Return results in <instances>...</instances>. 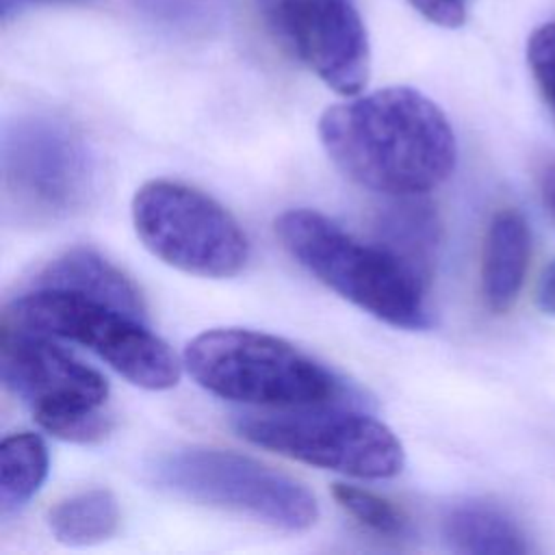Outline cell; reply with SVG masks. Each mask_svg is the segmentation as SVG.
Wrapping results in <instances>:
<instances>
[{"instance_id":"1","label":"cell","mask_w":555,"mask_h":555,"mask_svg":"<svg viewBox=\"0 0 555 555\" xmlns=\"http://www.w3.org/2000/svg\"><path fill=\"white\" fill-rule=\"evenodd\" d=\"M317 130L349 180L390 197L434 191L457 160L444 111L412 87H386L327 106Z\"/></svg>"},{"instance_id":"2","label":"cell","mask_w":555,"mask_h":555,"mask_svg":"<svg viewBox=\"0 0 555 555\" xmlns=\"http://www.w3.org/2000/svg\"><path fill=\"white\" fill-rule=\"evenodd\" d=\"M275 234L317 280L375 319L403 330L431 325L429 280L382 243H362L310 208L282 212Z\"/></svg>"},{"instance_id":"3","label":"cell","mask_w":555,"mask_h":555,"mask_svg":"<svg viewBox=\"0 0 555 555\" xmlns=\"http://www.w3.org/2000/svg\"><path fill=\"white\" fill-rule=\"evenodd\" d=\"M182 364L208 392L251 405L310 408L343 392L338 377L291 343L245 327H212L184 347Z\"/></svg>"},{"instance_id":"4","label":"cell","mask_w":555,"mask_h":555,"mask_svg":"<svg viewBox=\"0 0 555 555\" xmlns=\"http://www.w3.org/2000/svg\"><path fill=\"white\" fill-rule=\"evenodd\" d=\"M4 323L69 340L100 356L130 384L167 390L180 382V362L141 317L104 301L52 288H30L11 301Z\"/></svg>"},{"instance_id":"5","label":"cell","mask_w":555,"mask_h":555,"mask_svg":"<svg viewBox=\"0 0 555 555\" xmlns=\"http://www.w3.org/2000/svg\"><path fill=\"white\" fill-rule=\"evenodd\" d=\"M0 373L9 392L22 399L35 423L74 444L102 442L113 421L102 412L108 382L52 336L2 323Z\"/></svg>"},{"instance_id":"6","label":"cell","mask_w":555,"mask_h":555,"mask_svg":"<svg viewBox=\"0 0 555 555\" xmlns=\"http://www.w3.org/2000/svg\"><path fill=\"white\" fill-rule=\"evenodd\" d=\"M152 481L189 501L236 512L286 531L310 529L319 518L314 494L291 475L212 447H184L150 464Z\"/></svg>"},{"instance_id":"7","label":"cell","mask_w":555,"mask_h":555,"mask_svg":"<svg viewBox=\"0 0 555 555\" xmlns=\"http://www.w3.org/2000/svg\"><path fill=\"white\" fill-rule=\"evenodd\" d=\"M95 160L82 134L50 115L9 121L2 139L7 210L22 223H54L82 210L93 195Z\"/></svg>"},{"instance_id":"8","label":"cell","mask_w":555,"mask_h":555,"mask_svg":"<svg viewBox=\"0 0 555 555\" xmlns=\"http://www.w3.org/2000/svg\"><path fill=\"white\" fill-rule=\"evenodd\" d=\"M132 223L145 249L202 278H232L249 258L241 223L208 193L176 180H150L132 197Z\"/></svg>"},{"instance_id":"9","label":"cell","mask_w":555,"mask_h":555,"mask_svg":"<svg viewBox=\"0 0 555 555\" xmlns=\"http://www.w3.org/2000/svg\"><path fill=\"white\" fill-rule=\"evenodd\" d=\"M234 427L256 447L360 479L395 477L405 462L403 447L392 429L360 412L243 414Z\"/></svg>"},{"instance_id":"10","label":"cell","mask_w":555,"mask_h":555,"mask_svg":"<svg viewBox=\"0 0 555 555\" xmlns=\"http://www.w3.org/2000/svg\"><path fill=\"white\" fill-rule=\"evenodd\" d=\"M271 35L321 82L358 95L371 74V46L356 0H254Z\"/></svg>"},{"instance_id":"11","label":"cell","mask_w":555,"mask_h":555,"mask_svg":"<svg viewBox=\"0 0 555 555\" xmlns=\"http://www.w3.org/2000/svg\"><path fill=\"white\" fill-rule=\"evenodd\" d=\"M33 288L85 295L145 319V301L137 284L111 260L87 247H74L50 260L35 275Z\"/></svg>"},{"instance_id":"12","label":"cell","mask_w":555,"mask_h":555,"mask_svg":"<svg viewBox=\"0 0 555 555\" xmlns=\"http://www.w3.org/2000/svg\"><path fill=\"white\" fill-rule=\"evenodd\" d=\"M531 256V234L514 208L499 210L486 230L481 251V295L494 314L507 312L525 284Z\"/></svg>"},{"instance_id":"13","label":"cell","mask_w":555,"mask_h":555,"mask_svg":"<svg viewBox=\"0 0 555 555\" xmlns=\"http://www.w3.org/2000/svg\"><path fill=\"white\" fill-rule=\"evenodd\" d=\"M442 538L455 553L525 555L531 551L520 525L496 503L462 501L442 518Z\"/></svg>"},{"instance_id":"14","label":"cell","mask_w":555,"mask_h":555,"mask_svg":"<svg viewBox=\"0 0 555 555\" xmlns=\"http://www.w3.org/2000/svg\"><path fill=\"white\" fill-rule=\"evenodd\" d=\"M119 503L111 490L93 488L61 499L48 512L52 535L69 546H87L108 540L119 527Z\"/></svg>"},{"instance_id":"15","label":"cell","mask_w":555,"mask_h":555,"mask_svg":"<svg viewBox=\"0 0 555 555\" xmlns=\"http://www.w3.org/2000/svg\"><path fill=\"white\" fill-rule=\"evenodd\" d=\"M48 447L39 434L17 431L0 442V509L9 516L24 507L48 477Z\"/></svg>"},{"instance_id":"16","label":"cell","mask_w":555,"mask_h":555,"mask_svg":"<svg viewBox=\"0 0 555 555\" xmlns=\"http://www.w3.org/2000/svg\"><path fill=\"white\" fill-rule=\"evenodd\" d=\"M382 245L403 258L427 280L431 278L440 223L436 210L423 202L392 206L379 221Z\"/></svg>"},{"instance_id":"17","label":"cell","mask_w":555,"mask_h":555,"mask_svg":"<svg viewBox=\"0 0 555 555\" xmlns=\"http://www.w3.org/2000/svg\"><path fill=\"white\" fill-rule=\"evenodd\" d=\"M332 494L351 518H356L360 525L379 535L399 538L410 527L408 516L397 505H392L388 499L371 490H362L347 483H334Z\"/></svg>"},{"instance_id":"18","label":"cell","mask_w":555,"mask_h":555,"mask_svg":"<svg viewBox=\"0 0 555 555\" xmlns=\"http://www.w3.org/2000/svg\"><path fill=\"white\" fill-rule=\"evenodd\" d=\"M527 63L544 102L555 113V22L542 24L531 33Z\"/></svg>"},{"instance_id":"19","label":"cell","mask_w":555,"mask_h":555,"mask_svg":"<svg viewBox=\"0 0 555 555\" xmlns=\"http://www.w3.org/2000/svg\"><path fill=\"white\" fill-rule=\"evenodd\" d=\"M427 22L442 28H457L466 22L470 0H408Z\"/></svg>"},{"instance_id":"20","label":"cell","mask_w":555,"mask_h":555,"mask_svg":"<svg viewBox=\"0 0 555 555\" xmlns=\"http://www.w3.org/2000/svg\"><path fill=\"white\" fill-rule=\"evenodd\" d=\"M535 301L542 312L555 317V260L542 271L535 288Z\"/></svg>"},{"instance_id":"21","label":"cell","mask_w":555,"mask_h":555,"mask_svg":"<svg viewBox=\"0 0 555 555\" xmlns=\"http://www.w3.org/2000/svg\"><path fill=\"white\" fill-rule=\"evenodd\" d=\"M542 197L548 204V208L555 212V167H548L542 173Z\"/></svg>"},{"instance_id":"22","label":"cell","mask_w":555,"mask_h":555,"mask_svg":"<svg viewBox=\"0 0 555 555\" xmlns=\"http://www.w3.org/2000/svg\"><path fill=\"white\" fill-rule=\"evenodd\" d=\"M11 2H17V0H2V11H7L11 7Z\"/></svg>"}]
</instances>
